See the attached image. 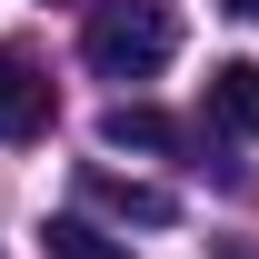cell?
Listing matches in <instances>:
<instances>
[{
    "label": "cell",
    "instance_id": "obj_1",
    "mask_svg": "<svg viewBox=\"0 0 259 259\" xmlns=\"http://www.w3.org/2000/svg\"><path fill=\"white\" fill-rule=\"evenodd\" d=\"M80 50H90L100 80H150L180 50V0H100L90 30H80Z\"/></svg>",
    "mask_w": 259,
    "mask_h": 259
},
{
    "label": "cell",
    "instance_id": "obj_2",
    "mask_svg": "<svg viewBox=\"0 0 259 259\" xmlns=\"http://www.w3.org/2000/svg\"><path fill=\"white\" fill-rule=\"evenodd\" d=\"M50 110H60V100H50V70H40L30 50L0 40V140H40Z\"/></svg>",
    "mask_w": 259,
    "mask_h": 259
},
{
    "label": "cell",
    "instance_id": "obj_3",
    "mask_svg": "<svg viewBox=\"0 0 259 259\" xmlns=\"http://www.w3.org/2000/svg\"><path fill=\"white\" fill-rule=\"evenodd\" d=\"M199 120L220 130V140H259V60H220V70H209Z\"/></svg>",
    "mask_w": 259,
    "mask_h": 259
},
{
    "label": "cell",
    "instance_id": "obj_4",
    "mask_svg": "<svg viewBox=\"0 0 259 259\" xmlns=\"http://www.w3.org/2000/svg\"><path fill=\"white\" fill-rule=\"evenodd\" d=\"M100 140H110V150H180V120L150 110V100H120V110L100 120Z\"/></svg>",
    "mask_w": 259,
    "mask_h": 259
},
{
    "label": "cell",
    "instance_id": "obj_5",
    "mask_svg": "<svg viewBox=\"0 0 259 259\" xmlns=\"http://www.w3.org/2000/svg\"><path fill=\"white\" fill-rule=\"evenodd\" d=\"M80 190H90L100 209L140 220V229H169V190H140V180H110V169H80Z\"/></svg>",
    "mask_w": 259,
    "mask_h": 259
},
{
    "label": "cell",
    "instance_id": "obj_6",
    "mask_svg": "<svg viewBox=\"0 0 259 259\" xmlns=\"http://www.w3.org/2000/svg\"><path fill=\"white\" fill-rule=\"evenodd\" d=\"M50 259H130V239H110L100 220H50Z\"/></svg>",
    "mask_w": 259,
    "mask_h": 259
},
{
    "label": "cell",
    "instance_id": "obj_7",
    "mask_svg": "<svg viewBox=\"0 0 259 259\" xmlns=\"http://www.w3.org/2000/svg\"><path fill=\"white\" fill-rule=\"evenodd\" d=\"M220 10H229V20H259V0H220Z\"/></svg>",
    "mask_w": 259,
    "mask_h": 259
}]
</instances>
